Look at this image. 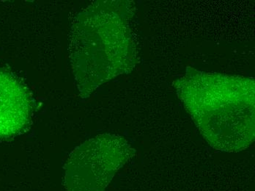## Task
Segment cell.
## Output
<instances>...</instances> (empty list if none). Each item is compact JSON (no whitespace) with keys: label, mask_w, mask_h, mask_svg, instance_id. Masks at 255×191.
Returning a JSON list of instances; mask_svg holds the SVG:
<instances>
[{"label":"cell","mask_w":255,"mask_h":191,"mask_svg":"<svg viewBox=\"0 0 255 191\" xmlns=\"http://www.w3.org/2000/svg\"><path fill=\"white\" fill-rule=\"evenodd\" d=\"M133 13L131 1H96L78 14L70 35L69 55L82 98L134 68Z\"/></svg>","instance_id":"obj_2"},{"label":"cell","mask_w":255,"mask_h":191,"mask_svg":"<svg viewBox=\"0 0 255 191\" xmlns=\"http://www.w3.org/2000/svg\"><path fill=\"white\" fill-rule=\"evenodd\" d=\"M173 85L200 133L213 148L238 152L253 144L254 78L187 67Z\"/></svg>","instance_id":"obj_1"},{"label":"cell","mask_w":255,"mask_h":191,"mask_svg":"<svg viewBox=\"0 0 255 191\" xmlns=\"http://www.w3.org/2000/svg\"><path fill=\"white\" fill-rule=\"evenodd\" d=\"M135 150L124 137L99 135L70 155L64 169L67 191H104Z\"/></svg>","instance_id":"obj_3"},{"label":"cell","mask_w":255,"mask_h":191,"mask_svg":"<svg viewBox=\"0 0 255 191\" xmlns=\"http://www.w3.org/2000/svg\"><path fill=\"white\" fill-rule=\"evenodd\" d=\"M32 99L24 84L0 70V139L24 131L31 120Z\"/></svg>","instance_id":"obj_4"}]
</instances>
